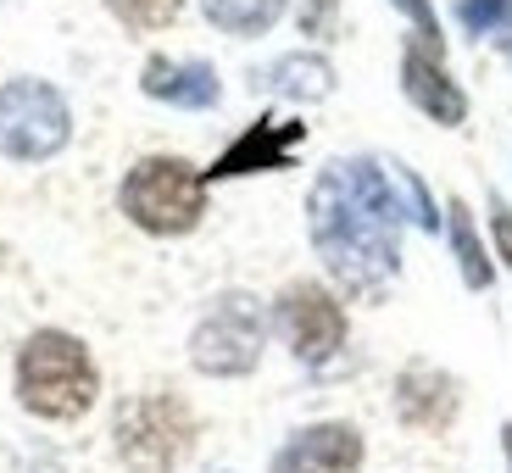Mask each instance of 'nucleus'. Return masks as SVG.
<instances>
[{"label": "nucleus", "instance_id": "nucleus-17", "mask_svg": "<svg viewBox=\"0 0 512 473\" xmlns=\"http://www.w3.org/2000/svg\"><path fill=\"white\" fill-rule=\"evenodd\" d=\"M401 12L412 17V23H418V34H423V45H440V28H435V12H429V6H423V0H396Z\"/></svg>", "mask_w": 512, "mask_h": 473}, {"label": "nucleus", "instance_id": "nucleus-7", "mask_svg": "<svg viewBox=\"0 0 512 473\" xmlns=\"http://www.w3.org/2000/svg\"><path fill=\"white\" fill-rule=\"evenodd\" d=\"M362 468V435L351 423H312L279 446L268 473H357Z\"/></svg>", "mask_w": 512, "mask_h": 473}, {"label": "nucleus", "instance_id": "nucleus-9", "mask_svg": "<svg viewBox=\"0 0 512 473\" xmlns=\"http://www.w3.org/2000/svg\"><path fill=\"white\" fill-rule=\"evenodd\" d=\"M301 134L307 128L290 123V117H262V123H251V134H240V145H229L223 151V162L212 167V179H234V173H262V167H284L295 156V145H301Z\"/></svg>", "mask_w": 512, "mask_h": 473}, {"label": "nucleus", "instance_id": "nucleus-1", "mask_svg": "<svg viewBox=\"0 0 512 473\" xmlns=\"http://www.w3.org/2000/svg\"><path fill=\"white\" fill-rule=\"evenodd\" d=\"M95 390H101V373H95L84 340H73V334L39 329L17 351V401L34 418H51V423L84 418L95 407Z\"/></svg>", "mask_w": 512, "mask_h": 473}, {"label": "nucleus", "instance_id": "nucleus-20", "mask_svg": "<svg viewBox=\"0 0 512 473\" xmlns=\"http://www.w3.org/2000/svg\"><path fill=\"white\" fill-rule=\"evenodd\" d=\"M507 56H512V45H507Z\"/></svg>", "mask_w": 512, "mask_h": 473}, {"label": "nucleus", "instance_id": "nucleus-2", "mask_svg": "<svg viewBox=\"0 0 512 473\" xmlns=\"http://www.w3.org/2000/svg\"><path fill=\"white\" fill-rule=\"evenodd\" d=\"M112 446L134 473H173L195 451V412L167 390L128 396L112 418Z\"/></svg>", "mask_w": 512, "mask_h": 473}, {"label": "nucleus", "instance_id": "nucleus-5", "mask_svg": "<svg viewBox=\"0 0 512 473\" xmlns=\"http://www.w3.org/2000/svg\"><path fill=\"white\" fill-rule=\"evenodd\" d=\"M67 145V106L51 84H12L0 90V151L17 156V162H39Z\"/></svg>", "mask_w": 512, "mask_h": 473}, {"label": "nucleus", "instance_id": "nucleus-16", "mask_svg": "<svg viewBox=\"0 0 512 473\" xmlns=\"http://www.w3.org/2000/svg\"><path fill=\"white\" fill-rule=\"evenodd\" d=\"M457 17H462L468 34H485V28H496V23H507V17H512V0H462Z\"/></svg>", "mask_w": 512, "mask_h": 473}, {"label": "nucleus", "instance_id": "nucleus-6", "mask_svg": "<svg viewBox=\"0 0 512 473\" xmlns=\"http://www.w3.org/2000/svg\"><path fill=\"white\" fill-rule=\"evenodd\" d=\"M279 329L301 362H329L346 340V312L318 284H290L279 295Z\"/></svg>", "mask_w": 512, "mask_h": 473}, {"label": "nucleus", "instance_id": "nucleus-11", "mask_svg": "<svg viewBox=\"0 0 512 473\" xmlns=\"http://www.w3.org/2000/svg\"><path fill=\"white\" fill-rule=\"evenodd\" d=\"M145 95L173 101V106H212L218 101V78H212L206 62H167V56H156V62H145Z\"/></svg>", "mask_w": 512, "mask_h": 473}, {"label": "nucleus", "instance_id": "nucleus-14", "mask_svg": "<svg viewBox=\"0 0 512 473\" xmlns=\"http://www.w3.org/2000/svg\"><path fill=\"white\" fill-rule=\"evenodd\" d=\"M273 84L290 95H323L329 90V67L318 62V56H290V62L273 67Z\"/></svg>", "mask_w": 512, "mask_h": 473}, {"label": "nucleus", "instance_id": "nucleus-18", "mask_svg": "<svg viewBox=\"0 0 512 473\" xmlns=\"http://www.w3.org/2000/svg\"><path fill=\"white\" fill-rule=\"evenodd\" d=\"M496 245H501V262H507V273H512V212H496Z\"/></svg>", "mask_w": 512, "mask_h": 473}, {"label": "nucleus", "instance_id": "nucleus-10", "mask_svg": "<svg viewBox=\"0 0 512 473\" xmlns=\"http://www.w3.org/2000/svg\"><path fill=\"white\" fill-rule=\"evenodd\" d=\"M401 84H407V95L423 106V112L435 117V123H462L468 117V101H462V90L446 78V67L435 62V45H412L407 62H401Z\"/></svg>", "mask_w": 512, "mask_h": 473}, {"label": "nucleus", "instance_id": "nucleus-19", "mask_svg": "<svg viewBox=\"0 0 512 473\" xmlns=\"http://www.w3.org/2000/svg\"><path fill=\"white\" fill-rule=\"evenodd\" d=\"M501 451H507V468H512V423L501 429Z\"/></svg>", "mask_w": 512, "mask_h": 473}, {"label": "nucleus", "instance_id": "nucleus-12", "mask_svg": "<svg viewBox=\"0 0 512 473\" xmlns=\"http://www.w3.org/2000/svg\"><path fill=\"white\" fill-rule=\"evenodd\" d=\"M206 17L218 28H229V34H262V28H273V17L284 12V0H201Z\"/></svg>", "mask_w": 512, "mask_h": 473}, {"label": "nucleus", "instance_id": "nucleus-8", "mask_svg": "<svg viewBox=\"0 0 512 473\" xmlns=\"http://www.w3.org/2000/svg\"><path fill=\"white\" fill-rule=\"evenodd\" d=\"M457 407H462L457 379L429 368V362H418V368H407L396 379V412L418 435H446L451 423H457Z\"/></svg>", "mask_w": 512, "mask_h": 473}, {"label": "nucleus", "instance_id": "nucleus-13", "mask_svg": "<svg viewBox=\"0 0 512 473\" xmlns=\"http://www.w3.org/2000/svg\"><path fill=\"white\" fill-rule=\"evenodd\" d=\"M451 245H457L462 279L474 284V290H485V284H490V262H485V251H479V234H474V223H468V206H451Z\"/></svg>", "mask_w": 512, "mask_h": 473}, {"label": "nucleus", "instance_id": "nucleus-3", "mask_svg": "<svg viewBox=\"0 0 512 473\" xmlns=\"http://www.w3.org/2000/svg\"><path fill=\"white\" fill-rule=\"evenodd\" d=\"M117 201L145 234H190L206 212V179L179 156H145Z\"/></svg>", "mask_w": 512, "mask_h": 473}, {"label": "nucleus", "instance_id": "nucleus-15", "mask_svg": "<svg viewBox=\"0 0 512 473\" xmlns=\"http://www.w3.org/2000/svg\"><path fill=\"white\" fill-rule=\"evenodd\" d=\"M106 6L117 12V23L140 28V34H151V28H167L173 17H179L184 0H106Z\"/></svg>", "mask_w": 512, "mask_h": 473}, {"label": "nucleus", "instance_id": "nucleus-4", "mask_svg": "<svg viewBox=\"0 0 512 473\" xmlns=\"http://www.w3.org/2000/svg\"><path fill=\"white\" fill-rule=\"evenodd\" d=\"M256 357H262V312L251 295H223L195 329L190 362L212 379H234V373H251Z\"/></svg>", "mask_w": 512, "mask_h": 473}]
</instances>
